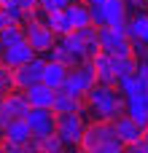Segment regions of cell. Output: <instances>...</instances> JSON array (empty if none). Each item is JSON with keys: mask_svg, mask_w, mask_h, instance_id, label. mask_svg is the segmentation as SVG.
Here are the masks:
<instances>
[{"mask_svg": "<svg viewBox=\"0 0 148 153\" xmlns=\"http://www.w3.org/2000/svg\"><path fill=\"white\" fill-rule=\"evenodd\" d=\"M84 113L92 116L94 121H116L119 116L127 113V100H124V94L116 86H111V83H94L86 91Z\"/></svg>", "mask_w": 148, "mask_h": 153, "instance_id": "6da1fadb", "label": "cell"}, {"mask_svg": "<svg viewBox=\"0 0 148 153\" xmlns=\"http://www.w3.org/2000/svg\"><path fill=\"white\" fill-rule=\"evenodd\" d=\"M100 48L111 56H132V40L127 35V24L116 27H97Z\"/></svg>", "mask_w": 148, "mask_h": 153, "instance_id": "7a4b0ae2", "label": "cell"}, {"mask_svg": "<svg viewBox=\"0 0 148 153\" xmlns=\"http://www.w3.org/2000/svg\"><path fill=\"white\" fill-rule=\"evenodd\" d=\"M127 0H102L97 5H89L92 11V24L94 27H116V24H127Z\"/></svg>", "mask_w": 148, "mask_h": 153, "instance_id": "3957f363", "label": "cell"}, {"mask_svg": "<svg viewBox=\"0 0 148 153\" xmlns=\"http://www.w3.org/2000/svg\"><path fill=\"white\" fill-rule=\"evenodd\" d=\"M94 83H97V73H94L92 59H86L84 65H75V67L67 73V78H65V83H62V91H70V94H75V97H86V91H89Z\"/></svg>", "mask_w": 148, "mask_h": 153, "instance_id": "277c9868", "label": "cell"}, {"mask_svg": "<svg viewBox=\"0 0 148 153\" xmlns=\"http://www.w3.org/2000/svg\"><path fill=\"white\" fill-rule=\"evenodd\" d=\"M81 145L84 148H102V145H124V143L119 140V134L113 129V121H92L84 129Z\"/></svg>", "mask_w": 148, "mask_h": 153, "instance_id": "5b68a950", "label": "cell"}, {"mask_svg": "<svg viewBox=\"0 0 148 153\" xmlns=\"http://www.w3.org/2000/svg\"><path fill=\"white\" fill-rule=\"evenodd\" d=\"M84 129H86V121H84V113H65V116H57V134L62 137L65 145H81V137H84Z\"/></svg>", "mask_w": 148, "mask_h": 153, "instance_id": "8992f818", "label": "cell"}, {"mask_svg": "<svg viewBox=\"0 0 148 153\" xmlns=\"http://www.w3.org/2000/svg\"><path fill=\"white\" fill-rule=\"evenodd\" d=\"M24 35L30 40V46L38 51V54H49L51 46L57 43V32L51 27H46L40 19H32V22H24Z\"/></svg>", "mask_w": 148, "mask_h": 153, "instance_id": "52a82bcc", "label": "cell"}, {"mask_svg": "<svg viewBox=\"0 0 148 153\" xmlns=\"http://www.w3.org/2000/svg\"><path fill=\"white\" fill-rule=\"evenodd\" d=\"M46 62H49V59H43V56H32L30 62L13 67V86L24 91L27 86L40 83V81H43V67H46Z\"/></svg>", "mask_w": 148, "mask_h": 153, "instance_id": "ba28073f", "label": "cell"}, {"mask_svg": "<svg viewBox=\"0 0 148 153\" xmlns=\"http://www.w3.org/2000/svg\"><path fill=\"white\" fill-rule=\"evenodd\" d=\"M24 121L30 124L32 137H46V134L57 132V113L51 108H30Z\"/></svg>", "mask_w": 148, "mask_h": 153, "instance_id": "9c48e42d", "label": "cell"}, {"mask_svg": "<svg viewBox=\"0 0 148 153\" xmlns=\"http://www.w3.org/2000/svg\"><path fill=\"white\" fill-rule=\"evenodd\" d=\"M59 43H62V48H65V51H67V56H70V67L84 65V62L89 59L86 40L81 38V32H78V30H73V32H67V35H59Z\"/></svg>", "mask_w": 148, "mask_h": 153, "instance_id": "30bf717a", "label": "cell"}, {"mask_svg": "<svg viewBox=\"0 0 148 153\" xmlns=\"http://www.w3.org/2000/svg\"><path fill=\"white\" fill-rule=\"evenodd\" d=\"M113 129H116V134H119V140L124 143V148L127 145H132V143H140L143 137H146V126H140L135 118H129L127 113L124 116H119L116 121H113Z\"/></svg>", "mask_w": 148, "mask_h": 153, "instance_id": "8fae6325", "label": "cell"}, {"mask_svg": "<svg viewBox=\"0 0 148 153\" xmlns=\"http://www.w3.org/2000/svg\"><path fill=\"white\" fill-rule=\"evenodd\" d=\"M32 56H38V51L30 46V40H22V43H13V46H5L3 48V65L5 67H19L24 62H30Z\"/></svg>", "mask_w": 148, "mask_h": 153, "instance_id": "7c38bea8", "label": "cell"}, {"mask_svg": "<svg viewBox=\"0 0 148 153\" xmlns=\"http://www.w3.org/2000/svg\"><path fill=\"white\" fill-rule=\"evenodd\" d=\"M24 97H27L30 108H51L54 105V97H57V89H51V86H46L40 81V83L27 86L24 89Z\"/></svg>", "mask_w": 148, "mask_h": 153, "instance_id": "4fadbf2b", "label": "cell"}, {"mask_svg": "<svg viewBox=\"0 0 148 153\" xmlns=\"http://www.w3.org/2000/svg\"><path fill=\"white\" fill-rule=\"evenodd\" d=\"M127 35L132 43H148V11L138 8L127 19Z\"/></svg>", "mask_w": 148, "mask_h": 153, "instance_id": "5bb4252c", "label": "cell"}, {"mask_svg": "<svg viewBox=\"0 0 148 153\" xmlns=\"http://www.w3.org/2000/svg\"><path fill=\"white\" fill-rule=\"evenodd\" d=\"M3 137L8 143H16V145H27L32 140V132H30V124L24 118H11L5 126H3Z\"/></svg>", "mask_w": 148, "mask_h": 153, "instance_id": "9a60e30c", "label": "cell"}, {"mask_svg": "<svg viewBox=\"0 0 148 153\" xmlns=\"http://www.w3.org/2000/svg\"><path fill=\"white\" fill-rule=\"evenodd\" d=\"M84 97H75V94H70V91H57V97H54V105H51V110L57 113V116H65V113H84V102H81Z\"/></svg>", "mask_w": 148, "mask_h": 153, "instance_id": "2e32d148", "label": "cell"}, {"mask_svg": "<svg viewBox=\"0 0 148 153\" xmlns=\"http://www.w3.org/2000/svg\"><path fill=\"white\" fill-rule=\"evenodd\" d=\"M65 13H67L73 30H84V27L92 24V11H89V3H84V0H73L65 8Z\"/></svg>", "mask_w": 148, "mask_h": 153, "instance_id": "e0dca14e", "label": "cell"}, {"mask_svg": "<svg viewBox=\"0 0 148 153\" xmlns=\"http://www.w3.org/2000/svg\"><path fill=\"white\" fill-rule=\"evenodd\" d=\"M92 65H94V73H97V83H111L116 86V73H113V56L100 51L97 56H92Z\"/></svg>", "mask_w": 148, "mask_h": 153, "instance_id": "ac0fdd59", "label": "cell"}, {"mask_svg": "<svg viewBox=\"0 0 148 153\" xmlns=\"http://www.w3.org/2000/svg\"><path fill=\"white\" fill-rule=\"evenodd\" d=\"M67 73H70V67H67V65L49 59V62H46V67H43V83L59 91V89H62V83H65V78H67Z\"/></svg>", "mask_w": 148, "mask_h": 153, "instance_id": "d6986e66", "label": "cell"}, {"mask_svg": "<svg viewBox=\"0 0 148 153\" xmlns=\"http://www.w3.org/2000/svg\"><path fill=\"white\" fill-rule=\"evenodd\" d=\"M38 19L46 24V27H51L57 35H67V32H73V24H70V19H67V13L65 11H40L38 13Z\"/></svg>", "mask_w": 148, "mask_h": 153, "instance_id": "ffe728a7", "label": "cell"}, {"mask_svg": "<svg viewBox=\"0 0 148 153\" xmlns=\"http://www.w3.org/2000/svg\"><path fill=\"white\" fill-rule=\"evenodd\" d=\"M3 102H5V108H8V113H11V118H24L27 116V110H30V102H27V97H24V91L19 89H13V91H8L5 97H3Z\"/></svg>", "mask_w": 148, "mask_h": 153, "instance_id": "44dd1931", "label": "cell"}, {"mask_svg": "<svg viewBox=\"0 0 148 153\" xmlns=\"http://www.w3.org/2000/svg\"><path fill=\"white\" fill-rule=\"evenodd\" d=\"M143 94H146V91L132 94V97H124V100H127V116L135 118L140 126H148V110H146V97H143Z\"/></svg>", "mask_w": 148, "mask_h": 153, "instance_id": "7402d4cb", "label": "cell"}, {"mask_svg": "<svg viewBox=\"0 0 148 153\" xmlns=\"http://www.w3.org/2000/svg\"><path fill=\"white\" fill-rule=\"evenodd\" d=\"M32 140L40 145L43 153H62L65 151V143H62V137H59L57 132H51V134H46V137H32Z\"/></svg>", "mask_w": 148, "mask_h": 153, "instance_id": "603a6c76", "label": "cell"}, {"mask_svg": "<svg viewBox=\"0 0 148 153\" xmlns=\"http://www.w3.org/2000/svg\"><path fill=\"white\" fill-rule=\"evenodd\" d=\"M22 40H27V35H24V27H19V24H11V27L0 30V46H3V48H5V46H13V43H22Z\"/></svg>", "mask_w": 148, "mask_h": 153, "instance_id": "cb8c5ba5", "label": "cell"}, {"mask_svg": "<svg viewBox=\"0 0 148 153\" xmlns=\"http://www.w3.org/2000/svg\"><path fill=\"white\" fill-rule=\"evenodd\" d=\"M138 67V59L135 56H113V73H116V81L124 78V75H132Z\"/></svg>", "mask_w": 148, "mask_h": 153, "instance_id": "d4e9b609", "label": "cell"}, {"mask_svg": "<svg viewBox=\"0 0 148 153\" xmlns=\"http://www.w3.org/2000/svg\"><path fill=\"white\" fill-rule=\"evenodd\" d=\"M13 89H16V86H13V70L3 65V67H0V100H3L8 91H13Z\"/></svg>", "mask_w": 148, "mask_h": 153, "instance_id": "484cf974", "label": "cell"}, {"mask_svg": "<svg viewBox=\"0 0 148 153\" xmlns=\"http://www.w3.org/2000/svg\"><path fill=\"white\" fill-rule=\"evenodd\" d=\"M135 78L140 83V89L148 91V59H138V67H135Z\"/></svg>", "mask_w": 148, "mask_h": 153, "instance_id": "4316f807", "label": "cell"}, {"mask_svg": "<svg viewBox=\"0 0 148 153\" xmlns=\"http://www.w3.org/2000/svg\"><path fill=\"white\" fill-rule=\"evenodd\" d=\"M70 3H73V0H38V8L51 13V11H65Z\"/></svg>", "mask_w": 148, "mask_h": 153, "instance_id": "83f0119b", "label": "cell"}, {"mask_svg": "<svg viewBox=\"0 0 148 153\" xmlns=\"http://www.w3.org/2000/svg\"><path fill=\"white\" fill-rule=\"evenodd\" d=\"M124 153H148V140L143 137L140 143H132V145H127V148H124Z\"/></svg>", "mask_w": 148, "mask_h": 153, "instance_id": "f1b7e54d", "label": "cell"}, {"mask_svg": "<svg viewBox=\"0 0 148 153\" xmlns=\"http://www.w3.org/2000/svg\"><path fill=\"white\" fill-rule=\"evenodd\" d=\"M132 56L135 59H148V43H132Z\"/></svg>", "mask_w": 148, "mask_h": 153, "instance_id": "f546056e", "label": "cell"}, {"mask_svg": "<svg viewBox=\"0 0 148 153\" xmlns=\"http://www.w3.org/2000/svg\"><path fill=\"white\" fill-rule=\"evenodd\" d=\"M0 151L3 153H24V145H16V143H8V140H5V143L0 145Z\"/></svg>", "mask_w": 148, "mask_h": 153, "instance_id": "4dcf8cb0", "label": "cell"}, {"mask_svg": "<svg viewBox=\"0 0 148 153\" xmlns=\"http://www.w3.org/2000/svg\"><path fill=\"white\" fill-rule=\"evenodd\" d=\"M11 24H16V22H13V16H11L8 11H3V8H0V30H5V27H11Z\"/></svg>", "mask_w": 148, "mask_h": 153, "instance_id": "1f68e13d", "label": "cell"}, {"mask_svg": "<svg viewBox=\"0 0 148 153\" xmlns=\"http://www.w3.org/2000/svg\"><path fill=\"white\" fill-rule=\"evenodd\" d=\"M8 121H11V113H8V108H5V102L0 100V129H3V126H5Z\"/></svg>", "mask_w": 148, "mask_h": 153, "instance_id": "d6a6232c", "label": "cell"}, {"mask_svg": "<svg viewBox=\"0 0 148 153\" xmlns=\"http://www.w3.org/2000/svg\"><path fill=\"white\" fill-rule=\"evenodd\" d=\"M24 153H43V151H40V145H38L35 140H30V143L24 145Z\"/></svg>", "mask_w": 148, "mask_h": 153, "instance_id": "836d02e7", "label": "cell"}, {"mask_svg": "<svg viewBox=\"0 0 148 153\" xmlns=\"http://www.w3.org/2000/svg\"><path fill=\"white\" fill-rule=\"evenodd\" d=\"M19 5L24 11H32V8H38V0H19Z\"/></svg>", "mask_w": 148, "mask_h": 153, "instance_id": "e575fe53", "label": "cell"}, {"mask_svg": "<svg viewBox=\"0 0 148 153\" xmlns=\"http://www.w3.org/2000/svg\"><path fill=\"white\" fill-rule=\"evenodd\" d=\"M148 0H127V5H135V8H143Z\"/></svg>", "mask_w": 148, "mask_h": 153, "instance_id": "d590c367", "label": "cell"}, {"mask_svg": "<svg viewBox=\"0 0 148 153\" xmlns=\"http://www.w3.org/2000/svg\"><path fill=\"white\" fill-rule=\"evenodd\" d=\"M84 3H89V5H97V3H102V0H84Z\"/></svg>", "mask_w": 148, "mask_h": 153, "instance_id": "8d00e7d4", "label": "cell"}, {"mask_svg": "<svg viewBox=\"0 0 148 153\" xmlns=\"http://www.w3.org/2000/svg\"><path fill=\"white\" fill-rule=\"evenodd\" d=\"M0 67H3V46H0Z\"/></svg>", "mask_w": 148, "mask_h": 153, "instance_id": "74e56055", "label": "cell"}, {"mask_svg": "<svg viewBox=\"0 0 148 153\" xmlns=\"http://www.w3.org/2000/svg\"><path fill=\"white\" fill-rule=\"evenodd\" d=\"M3 143H5V137H3V129H0V145H3Z\"/></svg>", "mask_w": 148, "mask_h": 153, "instance_id": "f35d334b", "label": "cell"}, {"mask_svg": "<svg viewBox=\"0 0 148 153\" xmlns=\"http://www.w3.org/2000/svg\"><path fill=\"white\" fill-rule=\"evenodd\" d=\"M143 97H146V110H148V91H146V94H143Z\"/></svg>", "mask_w": 148, "mask_h": 153, "instance_id": "ab89813d", "label": "cell"}, {"mask_svg": "<svg viewBox=\"0 0 148 153\" xmlns=\"http://www.w3.org/2000/svg\"><path fill=\"white\" fill-rule=\"evenodd\" d=\"M146 140H148V126H146Z\"/></svg>", "mask_w": 148, "mask_h": 153, "instance_id": "60d3db41", "label": "cell"}, {"mask_svg": "<svg viewBox=\"0 0 148 153\" xmlns=\"http://www.w3.org/2000/svg\"><path fill=\"white\" fill-rule=\"evenodd\" d=\"M62 153H65V151H62ZM70 153H73V151H70Z\"/></svg>", "mask_w": 148, "mask_h": 153, "instance_id": "b9f144b4", "label": "cell"}, {"mask_svg": "<svg viewBox=\"0 0 148 153\" xmlns=\"http://www.w3.org/2000/svg\"><path fill=\"white\" fill-rule=\"evenodd\" d=\"M0 153H3V151H0Z\"/></svg>", "mask_w": 148, "mask_h": 153, "instance_id": "7bdbcfd3", "label": "cell"}]
</instances>
